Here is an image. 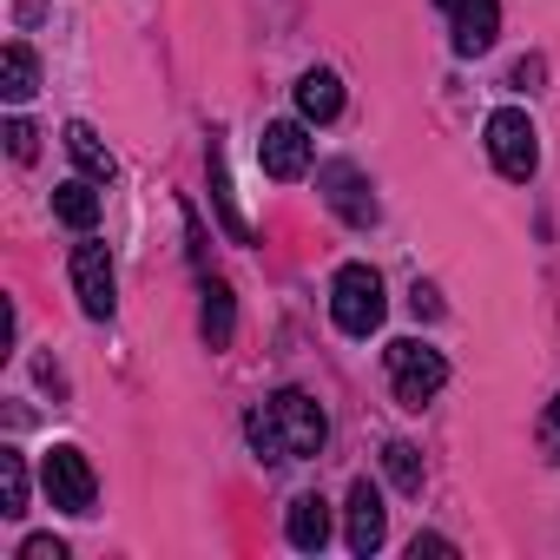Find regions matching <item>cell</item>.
<instances>
[{
    "label": "cell",
    "mask_w": 560,
    "mask_h": 560,
    "mask_svg": "<svg viewBox=\"0 0 560 560\" xmlns=\"http://www.w3.org/2000/svg\"><path fill=\"white\" fill-rule=\"evenodd\" d=\"M324 442H330V422L304 389H277L264 409H250V448L264 462H311Z\"/></svg>",
    "instance_id": "6da1fadb"
},
{
    "label": "cell",
    "mask_w": 560,
    "mask_h": 560,
    "mask_svg": "<svg viewBox=\"0 0 560 560\" xmlns=\"http://www.w3.org/2000/svg\"><path fill=\"white\" fill-rule=\"evenodd\" d=\"M383 363H389V389H396L402 409H429V402L442 396V383H448L442 350H429L422 337H396V343L383 350Z\"/></svg>",
    "instance_id": "7a4b0ae2"
},
{
    "label": "cell",
    "mask_w": 560,
    "mask_h": 560,
    "mask_svg": "<svg viewBox=\"0 0 560 560\" xmlns=\"http://www.w3.org/2000/svg\"><path fill=\"white\" fill-rule=\"evenodd\" d=\"M383 311H389L383 277H376L370 264H343L337 284H330V317H337V330H343V337H370V330H383Z\"/></svg>",
    "instance_id": "3957f363"
},
{
    "label": "cell",
    "mask_w": 560,
    "mask_h": 560,
    "mask_svg": "<svg viewBox=\"0 0 560 560\" xmlns=\"http://www.w3.org/2000/svg\"><path fill=\"white\" fill-rule=\"evenodd\" d=\"M40 481H47V501H54V508H67V514H93L100 481H93V462H86L73 442H54V448H47Z\"/></svg>",
    "instance_id": "277c9868"
},
{
    "label": "cell",
    "mask_w": 560,
    "mask_h": 560,
    "mask_svg": "<svg viewBox=\"0 0 560 560\" xmlns=\"http://www.w3.org/2000/svg\"><path fill=\"white\" fill-rule=\"evenodd\" d=\"M488 159L501 165V178H534V165H540L534 119H527V113H514V106L488 113Z\"/></svg>",
    "instance_id": "5b68a950"
},
{
    "label": "cell",
    "mask_w": 560,
    "mask_h": 560,
    "mask_svg": "<svg viewBox=\"0 0 560 560\" xmlns=\"http://www.w3.org/2000/svg\"><path fill=\"white\" fill-rule=\"evenodd\" d=\"M257 159H264L270 178H304L311 159H317V145H311V132H304L298 119H270L264 139H257Z\"/></svg>",
    "instance_id": "8992f818"
},
{
    "label": "cell",
    "mask_w": 560,
    "mask_h": 560,
    "mask_svg": "<svg viewBox=\"0 0 560 560\" xmlns=\"http://www.w3.org/2000/svg\"><path fill=\"white\" fill-rule=\"evenodd\" d=\"M317 185H324V198H330V211H337L343 224H376V191H370V178H363L350 159H330V165L317 172Z\"/></svg>",
    "instance_id": "52a82bcc"
},
{
    "label": "cell",
    "mask_w": 560,
    "mask_h": 560,
    "mask_svg": "<svg viewBox=\"0 0 560 560\" xmlns=\"http://www.w3.org/2000/svg\"><path fill=\"white\" fill-rule=\"evenodd\" d=\"M73 291H80V311L93 317V324H106L113 317V257H106V244H80L73 250Z\"/></svg>",
    "instance_id": "ba28073f"
},
{
    "label": "cell",
    "mask_w": 560,
    "mask_h": 560,
    "mask_svg": "<svg viewBox=\"0 0 560 560\" xmlns=\"http://www.w3.org/2000/svg\"><path fill=\"white\" fill-rule=\"evenodd\" d=\"M343 534H350V553H376L383 547V534H389V508H383V494H376V481L370 475H357L350 481V508H343Z\"/></svg>",
    "instance_id": "9c48e42d"
},
{
    "label": "cell",
    "mask_w": 560,
    "mask_h": 560,
    "mask_svg": "<svg viewBox=\"0 0 560 560\" xmlns=\"http://www.w3.org/2000/svg\"><path fill=\"white\" fill-rule=\"evenodd\" d=\"M501 34V0H455V54L475 60Z\"/></svg>",
    "instance_id": "30bf717a"
},
{
    "label": "cell",
    "mask_w": 560,
    "mask_h": 560,
    "mask_svg": "<svg viewBox=\"0 0 560 560\" xmlns=\"http://www.w3.org/2000/svg\"><path fill=\"white\" fill-rule=\"evenodd\" d=\"M284 540L298 553H324V540H330V501L324 494H298L284 508Z\"/></svg>",
    "instance_id": "8fae6325"
},
{
    "label": "cell",
    "mask_w": 560,
    "mask_h": 560,
    "mask_svg": "<svg viewBox=\"0 0 560 560\" xmlns=\"http://www.w3.org/2000/svg\"><path fill=\"white\" fill-rule=\"evenodd\" d=\"M298 113H304L311 126H330V119L343 113V80H337L330 67H311V73L298 80Z\"/></svg>",
    "instance_id": "7c38bea8"
},
{
    "label": "cell",
    "mask_w": 560,
    "mask_h": 560,
    "mask_svg": "<svg viewBox=\"0 0 560 560\" xmlns=\"http://www.w3.org/2000/svg\"><path fill=\"white\" fill-rule=\"evenodd\" d=\"M40 93V60H34V47H8V54H0V100H8V106H27Z\"/></svg>",
    "instance_id": "4fadbf2b"
},
{
    "label": "cell",
    "mask_w": 560,
    "mask_h": 560,
    "mask_svg": "<svg viewBox=\"0 0 560 560\" xmlns=\"http://www.w3.org/2000/svg\"><path fill=\"white\" fill-rule=\"evenodd\" d=\"M67 152H73V165H80V172H86L93 185H106V178L119 172V159L106 152V139H100V132H93L86 119H73V126H67Z\"/></svg>",
    "instance_id": "5bb4252c"
},
{
    "label": "cell",
    "mask_w": 560,
    "mask_h": 560,
    "mask_svg": "<svg viewBox=\"0 0 560 560\" xmlns=\"http://www.w3.org/2000/svg\"><path fill=\"white\" fill-rule=\"evenodd\" d=\"M54 218L60 224H73V231H93L100 224V191H93V178L80 172V178H67V185H54Z\"/></svg>",
    "instance_id": "9a60e30c"
},
{
    "label": "cell",
    "mask_w": 560,
    "mask_h": 560,
    "mask_svg": "<svg viewBox=\"0 0 560 560\" xmlns=\"http://www.w3.org/2000/svg\"><path fill=\"white\" fill-rule=\"evenodd\" d=\"M231 330H237V298H231V284H205V343L211 350H231Z\"/></svg>",
    "instance_id": "2e32d148"
},
{
    "label": "cell",
    "mask_w": 560,
    "mask_h": 560,
    "mask_svg": "<svg viewBox=\"0 0 560 560\" xmlns=\"http://www.w3.org/2000/svg\"><path fill=\"white\" fill-rule=\"evenodd\" d=\"M0 514H27V455L21 448H0Z\"/></svg>",
    "instance_id": "e0dca14e"
},
{
    "label": "cell",
    "mask_w": 560,
    "mask_h": 560,
    "mask_svg": "<svg viewBox=\"0 0 560 560\" xmlns=\"http://www.w3.org/2000/svg\"><path fill=\"white\" fill-rule=\"evenodd\" d=\"M211 205H218V218H224L231 237H250V224H244L237 205H231V178H224V152H218V145H211Z\"/></svg>",
    "instance_id": "ac0fdd59"
},
{
    "label": "cell",
    "mask_w": 560,
    "mask_h": 560,
    "mask_svg": "<svg viewBox=\"0 0 560 560\" xmlns=\"http://www.w3.org/2000/svg\"><path fill=\"white\" fill-rule=\"evenodd\" d=\"M383 468H389V481H396L402 494H422V455H416L409 442H389V448H383Z\"/></svg>",
    "instance_id": "d6986e66"
},
{
    "label": "cell",
    "mask_w": 560,
    "mask_h": 560,
    "mask_svg": "<svg viewBox=\"0 0 560 560\" xmlns=\"http://www.w3.org/2000/svg\"><path fill=\"white\" fill-rule=\"evenodd\" d=\"M8 152H14V159H21V165H27V159H34V152H40V132H34V126H27V119H8Z\"/></svg>",
    "instance_id": "ffe728a7"
},
{
    "label": "cell",
    "mask_w": 560,
    "mask_h": 560,
    "mask_svg": "<svg viewBox=\"0 0 560 560\" xmlns=\"http://www.w3.org/2000/svg\"><path fill=\"white\" fill-rule=\"evenodd\" d=\"M540 448H547V462H560V396H553L547 416H540Z\"/></svg>",
    "instance_id": "44dd1931"
},
{
    "label": "cell",
    "mask_w": 560,
    "mask_h": 560,
    "mask_svg": "<svg viewBox=\"0 0 560 560\" xmlns=\"http://www.w3.org/2000/svg\"><path fill=\"white\" fill-rule=\"evenodd\" d=\"M21 560H67V540H54V534H34V540L21 547Z\"/></svg>",
    "instance_id": "7402d4cb"
},
{
    "label": "cell",
    "mask_w": 560,
    "mask_h": 560,
    "mask_svg": "<svg viewBox=\"0 0 560 560\" xmlns=\"http://www.w3.org/2000/svg\"><path fill=\"white\" fill-rule=\"evenodd\" d=\"M409 553H416V560H422V553L448 560V553H455V540H442V534H416V547H409Z\"/></svg>",
    "instance_id": "603a6c76"
},
{
    "label": "cell",
    "mask_w": 560,
    "mask_h": 560,
    "mask_svg": "<svg viewBox=\"0 0 560 560\" xmlns=\"http://www.w3.org/2000/svg\"><path fill=\"white\" fill-rule=\"evenodd\" d=\"M409 304H416V317H435V311H442V304H435V291H422V284H416V298H409Z\"/></svg>",
    "instance_id": "cb8c5ba5"
},
{
    "label": "cell",
    "mask_w": 560,
    "mask_h": 560,
    "mask_svg": "<svg viewBox=\"0 0 560 560\" xmlns=\"http://www.w3.org/2000/svg\"><path fill=\"white\" fill-rule=\"evenodd\" d=\"M435 8H455V0H435Z\"/></svg>",
    "instance_id": "d4e9b609"
}]
</instances>
